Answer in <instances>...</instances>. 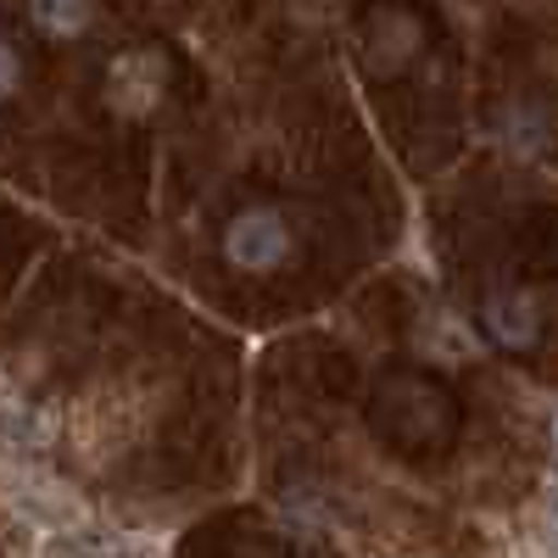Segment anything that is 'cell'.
Listing matches in <instances>:
<instances>
[{"instance_id": "obj_1", "label": "cell", "mask_w": 558, "mask_h": 558, "mask_svg": "<svg viewBox=\"0 0 558 558\" xmlns=\"http://www.w3.org/2000/svg\"><path fill=\"white\" fill-rule=\"evenodd\" d=\"M223 257L235 268H252V274H268L291 257V223L268 213V207H246L229 218L223 229Z\"/></svg>"}, {"instance_id": "obj_2", "label": "cell", "mask_w": 558, "mask_h": 558, "mask_svg": "<svg viewBox=\"0 0 558 558\" xmlns=\"http://www.w3.org/2000/svg\"><path fill=\"white\" fill-rule=\"evenodd\" d=\"M112 107L129 112V118H146L157 101H162V89H168V62L162 51H129L112 62Z\"/></svg>"}, {"instance_id": "obj_3", "label": "cell", "mask_w": 558, "mask_h": 558, "mask_svg": "<svg viewBox=\"0 0 558 558\" xmlns=\"http://www.w3.org/2000/svg\"><path fill=\"white\" fill-rule=\"evenodd\" d=\"M28 17L39 34L51 39H73L96 23V0H28Z\"/></svg>"}, {"instance_id": "obj_4", "label": "cell", "mask_w": 558, "mask_h": 558, "mask_svg": "<svg viewBox=\"0 0 558 558\" xmlns=\"http://www.w3.org/2000/svg\"><path fill=\"white\" fill-rule=\"evenodd\" d=\"M486 324H492V336H497L502 347H525V341L536 336V313H531L525 296H497V302L486 307Z\"/></svg>"}, {"instance_id": "obj_5", "label": "cell", "mask_w": 558, "mask_h": 558, "mask_svg": "<svg viewBox=\"0 0 558 558\" xmlns=\"http://www.w3.org/2000/svg\"><path fill=\"white\" fill-rule=\"evenodd\" d=\"M413 51H418V23H408V17L380 23L375 39H368V57H375V68H402Z\"/></svg>"}, {"instance_id": "obj_6", "label": "cell", "mask_w": 558, "mask_h": 558, "mask_svg": "<svg viewBox=\"0 0 558 558\" xmlns=\"http://www.w3.org/2000/svg\"><path fill=\"white\" fill-rule=\"evenodd\" d=\"M146 547L140 542H123V536H73L62 547V558H140Z\"/></svg>"}, {"instance_id": "obj_7", "label": "cell", "mask_w": 558, "mask_h": 558, "mask_svg": "<svg viewBox=\"0 0 558 558\" xmlns=\"http://www.w3.org/2000/svg\"><path fill=\"white\" fill-rule=\"evenodd\" d=\"M17 78H23V62H17V51H12V45L0 39V101H7L12 89H17Z\"/></svg>"}]
</instances>
